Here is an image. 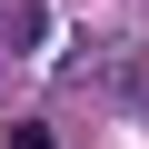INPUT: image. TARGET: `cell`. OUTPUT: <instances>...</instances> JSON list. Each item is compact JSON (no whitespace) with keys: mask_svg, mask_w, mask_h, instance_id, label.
Here are the masks:
<instances>
[{"mask_svg":"<svg viewBox=\"0 0 149 149\" xmlns=\"http://www.w3.org/2000/svg\"><path fill=\"white\" fill-rule=\"evenodd\" d=\"M0 149H60V139H50V119H10V129H0Z\"/></svg>","mask_w":149,"mask_h":149,"instance_id":"6da1fadb","label":"cell"}]
</instances>
